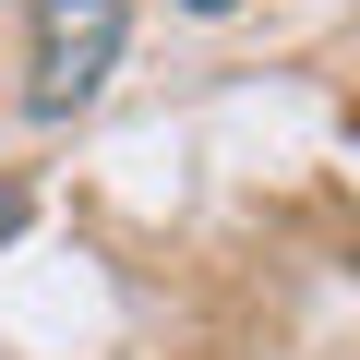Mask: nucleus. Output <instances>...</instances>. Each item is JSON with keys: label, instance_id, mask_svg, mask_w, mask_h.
<instances>
[{"label": "nucleus", "instance_id": "nucleus-2", "mask_svg": "<svg viewBox=\"0 0 360 360\" xmlns=\"http://www.w3.org/2000/svg\"><path fill=\"white\" fill-rule=\"evenodd\" d=\"M25 229V180H0V240H13Z\"/></svg>", "mask_w": 360, "mask_h": 360}, {"label": "nucleus", "instance_id": "nucleus-1", "mask_svg": "<svg viewBox=\"0 0 360 360\" xmlns=\"http://www.w3.org/2000/svg\"><path fill=\"white\" fill-rule=\"evenodd\" d=\"M108 72H120V0H37L25 108H37V120H72V108H96Z\"/></svg>", "mask_w": 360, "mask_h": 360}, {"label": "nucleus", "instance_id": "nucleus-3", "mask_svg": "<svg viewBox=\"0 0 360 360\" xmlns=\"http://www.w3.org/2000/svg\"><path fill=\"white\" fill-rule=\"evenodd\" d=\"M180 13H229V0H180Z\"/></svg>", "mask_w": 360, "mask_h": 360}]
</instances>
